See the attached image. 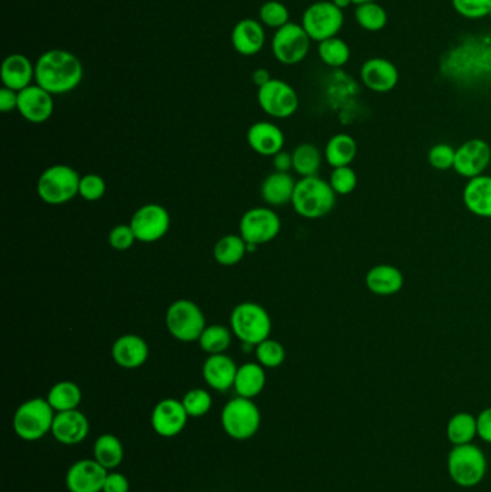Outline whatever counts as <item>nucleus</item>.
Masks as SVG:
<instances>
[{
  "label": "nucleus",
  "mask_w": 491,
  "mask_h": 492,
  "mask_svg": "<svg viewBox=\"0 0 491 492\" xmlns=\"http://www.w3.org/2000/svg\"><path fill=\"white\" fill-rule=\"evenodd\" d=\"M82 77V64L68 50H46L35 64V81L52 96L71 93L81 84Z\"/></svg>",
  "instance_id": "1"
},
{
  "label": "nucleus",
  "mask_w": 491,
  "mask_h": 492,
  "mask_svg": "<svg viewBox=\"0 0 491 492\" xmlns=\"http://www.w3.org/2000/svg\"><path fill=\"white\" fill-rule=\"evenodd\" d=\"M338 202L331 183L319 176L301 177L292 195V209L304 219H322Z\"/></svg>",
  "instance_id": "2"
},
{
  "label": "nucleus",
  "mask_w": 491,
  "mask_h": 492,
  "mask_svg": "<svg viewBox=\"0 0 491 492\" xmlns=\"http://www.w3.org/2000/svg\"><path fill=\"white\" fill-rule=\"evenodd\" d=\"M447 469L454 484L461 488H474L487 473V457L474 443L453 446L447 457Z\"/></svg>",
  "instance_id": "3"
},
{
  "label": "nucleus",
  "mask_w": 491,
  "mask_h": 492,
  "mask_svg": "<svg viewBox=\"0 0 491 492\" xmlns=\"http://www.w3.org/2000/svg\"><path fill=\"white\" fill-rule=\"evenodd\" d=\"M230 323L235 337L242 344L253 347L269 339L273 327L269 311L261 304L251 301L241 303L232 310Z\"/></svg>",
  "instance_id": "4"
},
{
  "label": "nucleus",
  "mask_w": 491,
  "mask_h": 492,
  "mask_svg": "<svg viewBox=\"0 0 491 492\" xmlns=\"http://www.w3.org/2000/svg\"><path fill=\"white\" fill-rule=\"evenodd\" d=\"M80 181V174L71 165H51L39 176L36 192L43 204L59 206L78 196Z\"/></svg>",
  "instance_id": "5"
},
{
  "label": "nucleus",
  "mask_w": 491,
  "mask_h": 492,
  "mask_svg": "<svg viewBox=\"0 0 491 492\" xmlns=\"http://www.w3.org/2000/svg\"><path fill=\"white\" fill-rule=\"evenodd\" d=\"M54 409L43 397H34L20 404L13 416V427L20 439L34 442L52 431L55 419Z\"/></svg>",
  "instance_id": "6"
},
{
  "label": "nucleus",
  "mask_w": 491,
  "mask_h": 492,
  "mask_svg": "<svg viewBox=\"0 0 491 492\" xmlns=\"http://www.w3.org/2000/svg\"><path fill=\"white\" fill-rule=\"evenodd\" d=\"M166 327L173 339L182 342H199L207 328V319L199 305L191 300L175 301L166 311Z\"/></svg>",
  "instance_id": "7"
},
{
  "label": "nucleus",
  "mask_w": 491,
  "mask_h": 492,
  "mask_svg": "<svg viewBox=\"0 0 491 492\" xmlns=\"http://www.w3.org/2000/svg\"><path fill=\"white\" fill-rule=\"evenodd\" d=\"M221 420L228 436L237 441H246L260 429L261 413L253 399L238 396L223 406Z\"/></svg>",
  "instance_id": "8"
},
{
  "label": "nucleus",
  "mask_w": 491,
  "mask_h": 492,
  "mask_svg": "<svg viewBox=\"0 0 491 492\" xmlns=\"http://www.w3.org/2000/svg\"><path fill=\"white\" fill-rule=\"evenodd\" d=\"M345 25V15L333 2L320 0L310 4L303 13L301 27L308 32L311 41L323 42L326 39L338 36Z\"/></svg>",
  "instance_id": "9"
},
{
  "label": "nucleus",
  "mask_w": 491,
  "mask_h": 492,
  "mask_svg": "<svg viewBox=\"0 0 491 492\" xmlns=\"http://www.w3.org/2000/svg\"><path fill=\"white\" fill-rule=\"evenodd\" d=\"M258 104L265 114L283 119L296 114L300 100L292 85L271 78L261 88H258Z\"/></svg>",
  "instance_id": "10"
},
{
  "label": "nucleus",
  "mask_w": 491,
  "mask_h": 492,
  "mask_svg": "<svg viewBox=\"0 0 491 492\" xmlns=\"http://www.w3.org/2000/svg\"><path fill=\"white\" fill-rule=\"evenodd\" d=\"M310 43V36L301 25L288 22L277 29L271 48L277 61L284 65H296L308 57Z\"/></svg>",
  "instance_id": "11"
},
{
  "label": "nucleus",
  "mask_w": 491,
  "mask_h": 492,
  "mask_svg": "<svg viewBox=\"0 0 491 492\" xmlns=\"http://www.w3.org/2000/svg\"><path fill=\"white\" fill-rule=\"evenodd\" d=\"M281 219L277 211L269 208H253L246 211L239 220V234L251 245H264L280 234Z\"/></svg>",
  "instance_id": "12"
},
{
  "label": "nucleus",
  "mask_w": 491,
  "mask_h": 492,
  "mask_svg": "<svg viewBox=\"0 0 491 492\" xmlns=\"http://www.w3.org/2000/svg\"><path fill=\"white\" fill-rule=\"evenodd\" d=\"M130 227L138 242H158L169 232V211L159 204H143L131 216Z\"/></svg>",
  "instance_id": "13"
},
{
  "label": "nucleus",
  "mask_w": 491,
  "mask_h": 492,
  "mask_svg": "<svg viewBox=\"0 0 491 492\" xmlns=\"http://www.w3.org/2000/svg\"><path fill=\"white\" fill-rule=\"evenodd\" d=\"M491 163V147L481 139H472L456 149L453 170L467 181L481 176Z\"/></svg>",
  "instance_id": "14"
},
{
  "label": "nucleus",
  "mask_w": 491,
  "mask_h": 492,
  "mask_svg": "<svg viewBox=\"0 0 491 492\" xmlns=\"http://www.w3.org/2000/svg\"><path fill=\"white\" fill-rule=\"evenodd\" d=\"M18 111L32 124L46 123L54 114V98L38 84L18 93Z\"/></svg>",
  "instance_id": "15"
},
{
  "label": "nucleus",
  "mask_w": 491,
  "mask_h": 492,
  "mask_svg": "<svg viewBox=\"0 0 491 492\" xmlns=\"http://www.w3.org/2000/svg\"><path fill=\"white\" fill-rule=\"evenodd\" d=\"M108 469L96 459H81L68 469L66 477L69 492H103Z\"/></svg>",
  "instance_id": "16"
},
{
  "label": "nucleus",
  "mask_w": 491,
  "mask_h": 492,
  "mask_svg": "<svg viewBox=\"0 0 491 492\" xmlns=\"http://www.w3.org/2000/svg\"><path fill=\"white\" fill-rule=\"evenodd\" d=\"M188 418L182 400L163 399L152 411V427L160 436L173 438L183 431Z\"/></svg>",
  "instance_id": "17"
},
{
  "label": "nucleus",
  "mask_w": 491,
  "mask_h": 492,
  "mask_svg": "<svg viewBox=\"0 0 491 492\" xmlns=\"http://www.w3.org/2000/svg\"><path fill=\"white\" fill-rule=\"evenodd\" d=\"M361 81L373 93H391L400 82V71L389 59L375 57L362 65Z\"/></svg>",
  "instance_id": "18"
},
{
  "label": "nucleus",
  "mask_w": 491,
  "mask_h": 492,
  "mask_svg": "<svg viewBox=\"0 0 491 492\" xmlns=\"http://www.w3.org/2000/svg\"><path fill=\"white\" fill-rule=\"evenodd\" d=\"M149 344L137 334L120 335L113 342L112 357L115 365L127 370L142 367L149 358Z\"/></svg>",
  "instance_id": "19"
},
{
  "label": "nucleus",
  "mask_w": 491,
  "mask_h": 492,
  "mask_svg": "<svg viewBox=\"0 0 491 492\" xmlns=\"http://www.w3.org/2000/svg\"><path fill=\"white\" fill-rule=\"evenodd\" d=\"M90 423L87 416L78 409L58 411L51 434L58 442L64 445H77L89 436Z\"/></svg>",
  "instance_id": "20"
},
{
  "label": "nucleus",
  "mask_w": 491,
  "mask_h": 492,
  "mask_svg": "<svg viewBox=\"0 0 491 492\" xmlns=\"http://www.w3.org/2000/svg\"><path fill=\"white\" fill-rule=\"evenodd\" d=\"M237 372L238 365H235L234 358L225 353L211 354L202 367L204 381L216 392H227L234 388Z\"/></svg>",
  "instance_id": "21"
},
{
  "label": "nucleus",
  "mask_w": 491,
  "mask_h": 492,
  "mask_svg": "<svg viewBox=\"0 0 491 492\" xmlns=\"http://www.w3.org/2000/svg\"><path fill=\"white\" fill-rule=\"evenodd\" d=\"M248 146L260 156L274 158L277 153L283 151L284 147V133L276 124L269 121H260L251 126L246 133Z\"/></svg>",
  "instance_id": "22"
},
{
  "label": "nucleus",
  "mask_w": 491,
  "mask_h": 492,
  "mask_svg": "<svg viewBox=\"0 0 491 492\" xmlns=\"http://www.w3.org/2000/svg\"><path fill=\"white\" fill-rule=\"evenodd\" d=\"M463 202L472 215L491 219V176L481 174L467 181L463 190Z\"/></svg>",
  "instance_id": "23"
},
{
  "label": "nucleus",
  "mask_w": 491,
  "mask_h": 492,
  "mask_svg": "<svg viewBox=\"0 0 491 492\" xmlns=\"http://www.w3.org/2000/svg\"><path fill=\"white\" fill-rule=\"evenodd\" d=\"M366 287L370 293L379 296H391L403 288V273L396 266L379 264L368 271L365 278Z\"/></svg>",
  "instance_id": "24"
},
{
  "label": "nucleus",
  "mask_w": 491,
  "mask_h": 492,
  "mask_svg": "<svg viewBox=\"0 0 491 492\" xmlns=\"http://www.w3.org/2000/svg\"><path fill=\"white\" fill-rule=\"evenodd\" d=\"M230 41L235 50L244 57L258 54L265 45V32L261 22L253 19H242L235 25L230 34Z\"/></svg>",
  "instance_id": "25"
},
{
  "label": "nucleus",
  "mask_w": 491,
  "mask_h": 492,
  "mask_svg": "<svg viewBox=\"0 0 491 492\" xmlns=\"http://www.w3.org/2000/svg\"><path fill=\"white\" fill-rule=\"evenodd\" d=\"M35 78V66L31 59L22 54H12L6 57L2 65V82L6 88L19 93L32 85Z\"/></svg>",
  "instance_id": "26"
},
{
  "label": "nucleus",
  "mask_w": 491,
  "mask_h": 492,
  "mask_svg": "<svg viewBox=\"0 0 491 492\" xmlns=\"http://www.w3.org/2000/svg\"><path fill=\"white\" fill-rule=\"evenodd\" d=\"M297 181L292 179L290 173H281V172H274L269 177H265V181L261 185V197L265 200V204L271 206H285L292 204L294 188H296Z\"/></svg>",
  "instance_id": "27"
},
{
  "label": "nucleus",
  "mask_w": 491,
  "mask_h": 492,
  "mask_svg": "<svg viewBox=\"0 0 491 492\" xmlns=\"http://www.w3.org/2000/svg\"><path fill=\"white\" fill-rule=\"evenodd\" d=\"M265 383H267L265 367H262L260 363H246L238 367L234 388L238 396L253 399L264 390Z\"/></svg>",
  "instance_id": "28"
},
{
  "label": "nucleus",
  "mask_w": 491,
  "mask_h": 492,
  "mask_svg": "<svg viewBox=\"0 0 491 492\" xmlns=\"http://www.w3.org/2000/svg\"><path fill=\"white\" fill-rule=\"evenodd\" d=\"M324 160L327 165H331V169L336 167H345L350 165L355 162L357 156V142L352 135H336L327 142L324 147Z\"/></svg>",
  "instance_id": "29"
},
{
  "label": "nucleus",
  "mask_w": 491,
  "mask_h": 492,
  "mask_svg": "<svg viewBox=\"0 0 491 492\" xmlns=\"http://www.w3.org/2000/svg\"><path fill=\"white\" fill-rule=\"evenodd\" d=\"M447 438L453 446L467 445L479 436L477 416L469 411H458L447 423Z\"/></svg>",
  "instance_id": "30"
},
{
  "label": "nucleus",
  "mask_w": 491,
  "mask_h": 492,
  "mask_svg": "<svg viewBox=\"0 0 491 492\" xmlns=\"http://www.w3.org/2000/svg\"><path fill=\"white\" fill-rule=\"evenodd\" d=\"M292 170L299 176H317L322 169L324 154L320 151L319 147L311 142H303L292 150Z\"/></svg>",
  "instance_id": "31"
},
{
  "label": "nucleus",
  "mask_w": 491,
  "mask_h": 492,
  "mask_svg": "<svg viewBox=\"0 0 491 492\" xmlns=\"http://www.w3.org/2000/svg\"><path fill=\"white\" fill-rule=\"evenodd\" d=\"M248 254V245L241 234H225L214 246V258L219 265L234 266Z\"/></svg>",
  "instance_id": "32"
},
{
  "label": "nucleus",
  "mask_w": 491,
  "mask_h": 492,
  "mask_svg": "<svg viewBox=\"0 0 491 492\" xmlns=\"http://www.w3.org/2000/svg\"><path fill=\"white\" fill-rule=\"evenodd\" d=\"M94 459L105 469H115L123 462V443L112 434H104L94 443Z\"/></svg>",
  "instance_id": "33"
},
{
  "label": "nucleus",
  "mask_w": 491,
  "mask_h": 492,
  "mask_svg": "<svg viewBox=\"0 0 491 492\" xmlns=\"http://www.w3.org/2000/svg\"><path fill=\"white\" fill-rule=\"evenodd\" d=\"M46 400L55 411H74L80 406L82 400V392L80 386L74 381H58L51 388Z\"/></svg>",
  "instance_id": "34"
},
{
  "label": "nucleus",
  "mask_w": 491,
  "mask_h": 492,
  "mask_svg": "<svg viewBox=\"0 0 491 492\" xmlns=\"http://www.w3.org/2000/svg\"><path fill=\"white\" fill-rule=\"evenodd\" d=\"M232 337H234V333L227 326L212 324V326H207L198 342H199L200 349L211 356V354L227 353L232 344Z\"/></svg>",
  "instance_id": "35"
},
{
  "label": "nucleus",
  "mask_w": 491,
  "mask_h": 492,
  "mask_svg": "<svg viewBox=\"0 0 491 492\" xmlns=\"http://www.w3.org/2000/svg\"><path fill=\"white\" fill-rule=\"evenodd\" d=\"M357 25L368 32H379L388 24V13L377 2L359 4L355 11Z\"/></svg>",
  "instance_id": "36"
},
{
  "label": "nucleus",
  "mask_w": 491,
  "mask_h": 492,
  "mask_svg": "<svg viewBox=\"0 0 491 492\" xmlns=\"http://www.w3.org/2000/svg\"><path fill=\"white\" fill-rule=\"evenodd\" d=\"M319 57L327 66L340 68L349 62L350 48L343 39L334 36L319 42Z\"/></svg>",
  "instance_id": "37"
},
{
  "label": "nucleus",
  "mask_w": 491,
  "mask_h": 492,
  "mask_svg": "<svg viewBox=\"0 0 491 492\" xmlns=\"http://www.w3.org/2000/svg\"><path fill=\"white\" fill-rule=\"evenodd\" d=\"M255 357L265 369H277L285 360V349L280 342L267 339L255 347Z\"/></svg>",
  "instance_id": "38"
},
{
  "label": "nucleus",
  "mask_w": 491,
  "mask_h": 492,
  "mask_svg": "<svg viewBox=\"0 0 491 492\" xmlns=\"http://www.w3.org/2000/svg\"><path fill=\"white\" fill-rule=\"evenodd\" d=\"M189 418H202L212 408V397L205 388H192L182 399Z\"/></svg>",
  "instance_id": "39"
},
{
  "label": "nucleus",
  "mask_w": 491,
  "mask_h": 492,
  "mask_svg": "<svg viewBox=\"0 0 491 492\" xmlns=\"http://www.w3.org/2000/svg\"><path fill=\"white\" fill-rule=\"evenodd\" d=\"M329 183L338 196H347L355 192L357 186V174L350 165L336 167L331 170Z\"/></svg>",
  "instance_id": "40"
},
{
  "label": "nucleus",
  "mask_w": 491,
  "mask_h": 492,
  "mask_svg": "<svg viewBox=\"0 0 491 492\" xmlns=\"http://www.w3.org/2000/svg\"><path fill=\"white\" fill-rule=\"evenodd\" d=\"M260 19L265 27L280 29L290 22V12L285 4L277 0H269L260 9Z\"/></svg>",
  "instance_id": "41"
},
{
  "label": "nucleus",
  "mask_w": 491,
  "mask_h": 492,
  "mask_svg": "<svg viewBox=\"0 0 491 492\" xmlns=\"http://www.w3.org/2000/svg\"><path fill=\"white\" fill-rule=\"evenodd\" d=\"M453 8L465 19H483L487 18L491 9V0H451Z\"/></svg>",
  "instance_id": "42"
},
{
  "label": "nucleus",
  "mask_w": 491,
  "mask_h": 492,
  "mask_svg": "<svg viewBox=\"0 0 491 492\" xmlns=\"http://www.w3.org/2000/svg\"><path fill=\"white\" fill-rule=\"evenodd\" d=\"M454 160H456V149L447 142H438L428 151V163L433 169L441 170V172L453 169Z\"/></svg>",
  "instance_id": "43"
},
{
  "label": "nucleus",
  "mask_w": 491,
  "mask_h": 492,
  "mask_svg": "<svg viewBox=\"0 0 491 492\" xmlns=\"http://www.w3.org/2000/svg\"><path fill=\"white\" fill-rule=\"evenodd\" d=\"M107 185L104 181L103 177L98 174L90 173L81 176L80 192L78 196L87 200V202H97L105 195Z\"/></svg>",
  "instance_id": "44"
},
{
  "label": "nucleus",
  "mask_w": 491,
  "mask_h": 492,
  "mask_svg": "<svg viewBox=\"0 0 491 492\" xmlns=\"http://www.w3.org/2000/svg\"><path fill=\"white\" fill-rule=\"evenodd\" d=\"M136 238L135 232L131 229L130 223H121L117 227H113L110 234H108V243L115 250H130L131 246L135 245Z\"/></svg>",
  "instance_id": "45"
},
{
  "label": "nucleus",
  "mask_w": 491,
  "mask_h": 492,
  "mask_svg": "<svg viewBox=\"0 0 491 492\" xmlns=\"http://www.w3.org/2000/svg\"><path fill=\"white\" fill-rule=\"evenodd\" d=\"M130 482L126 475L120 473H108L104 482L103 492H129Z\"/></svg>",
  "instance_id": "46"
},
{
  "label": "nucleus",
  "mask_w": 491,
  "mask_h": 492,
  "mask_svg": "<svg viewBox=\"0 0 491 492\" xmlns=\"http://www.w3.org/2000/svg\"><path fill=\"white\" fill-rule=\"evenodd\" d=\"M477 434L486 443H491V408H486L477 415Z\"/></svg>",
  "instance_id": "47"
},
{
  "label": "nucleus",
  "mask_w": 491,
  "mask_h": 492,
  "mask_svg": "<svg viewBox=\"0 0 491 492\" xmlns=\"http://www.w3.org/2000/svg\"><path fill=\"white\" fill-rule=\"evenodd\" d=\"M0 110L2 112H11L13 110H18V93L13 89L4 88L0 89Z\"/></svg>",
  "instance_id": "48"
},
{
  "label": "nucleus",
  "mask_w": 491,
  "mask_h": 492,
  "mask_svg": "<svg viewBox=\"0 0 491 492\" xmlns=\"http://www.w3.org/2000/svg\"><path fill=\"white\" fill-rule=\"evenodd\" d=\"M273 165L276 172L288 173L290 169H292V153H287V151H280V153H277L273 158Z\"/></svg>",
  "instance_id": "49"
},
{
  "label": "nucleus",
  "mask_w": 491,
  "mask_h": 492,
  "mask_svg": "<svg viewBox=\"0 0 491 492\" xmlns=\"http://www.w3.org/2000/svg\"><path fill=\"white\" fill-rule=\"evenodd\" d=\"M269 80H271V77H269V71L262 70V68H260V70L257 71H253V84L257 85L258 88H261L262 85L267 84Z\"/></svg>",
  "instance_id": "50"
},
{
  "label": "nucleus",
  "mask_w": 491,
  "mask_h": 492,
  "mask_svg": "<svg viewBox=\"0 0 491 492\" xmlns=\"http://www.w3.org/2000/svg\"><path fill=\"white\" fill-rule=\"evenodd\" d=\"M331 2H333L339 9H342V11L343 9L349 8L350 4H354L352 0H331Z\"/></svg>",
  "instance_id": "51"
},
{
  "label": "nucleus",
  "mask_w": 491,
  "mask_h": 492,
  "mask_svg": "<svg viewBox=\"0 0 491 492\" xmlns=\"http://www.w3.org/2000/svg\"><path fill=\"white\" fill-rule=\"evenodd\" d=\"M352 2H354V4H356V6H359V4H369V2H377V0H352Z\"/></svg>",
  "instance_id": "52"
},
{
  "label": "nucleus",
  "mask_w": 491,
  "mask_h": 492,
  "mask_svg": "<svg viewBox=\"0 0 491 492\" xmlns=\"http://www.w3.org/2000/svg\"><path fill=\"white\" fill-rule=\"evenodd\" d=\"M488 18H490L491 19V9H490V13H488Z\"/></svg>",
  "instance_id": "53"
}]
</instances>
